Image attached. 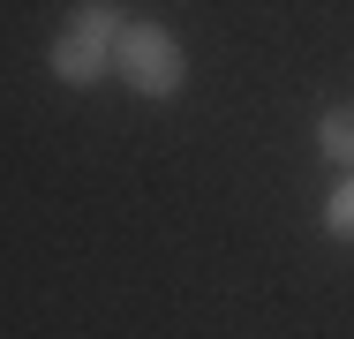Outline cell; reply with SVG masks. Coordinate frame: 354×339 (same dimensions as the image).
Wrapping results in <instances>:
<instances>
[{
    "label": "cell",
    "instance_id": "cell-3",
    "mask_svg": "<svg viewBox=\"0 0 354 339\" xmlns=\"http://www.w3.org/2000/svg\"><path fill=\"white\" fill-rule=\"evenodd\" d=\"M61 30H75V38H98V46H121V30H129V8H121V0H75Z\"/></svg>",
    "mask_w": 354,
    "mask_h": 339
},
{
    "label": "cell",
    "instance_id": "cell-5",
    "mask_svg": "<svg viewBox=\"0 0 354 339\" xmlns=\"http://www.w3.org/2000/svg\"><path fill=\"white\" fill-rule=\"evenodd\" d=\"M324 234L354 241V166H347V181H332V196H324Z\"/></svg>",
    "mask_w": 354,
    "mask_h": 339
},
{
    "label": "cell",
    "instance_id": "cell-4",
    "mask_svg": "<svg viewBox=\"0 0 354 339\" xmlns=\"http://www.w3.org/2000/svg\"><path fill=\"white\" fill-rule=\"evenodd\" d=\"M317 151H324L339 174L354 166V106H324V113H317Z\"/></svg>",
    "mask_w": 354,
    "mask_h": 339
},
{
    "label": "cell",
    "instance_id": "cell-1",
    "mask_svg": "<svg viewBox=\"0 0 354 339\" xmlns=\"http://www.w3.org/2000/svg\"><path fill=\"white\" fill-rule=\"evenodd\" d=\"M113 83H129L136 98H174L189 83V53L166 23H129L113 46Z\"/></svg>",
    "mask_w": 354,
    "mask_h": 339
},
{
    "label": "cell",
    "instance_id": "cell-2",
    "mask_svg": "<svg viewBox=\"0 0 354 339\" xmlns=\"http://www.w3.org/2000/svg\"><path fill=\"white\" fill-rule=\"evenodd\" d=\"M46 61H53V83H68V91H98V83L113 75V46H98V38H75V30H61Z\"/></svg>",
    "mask_w": 354,
    "mask_h": 339
}]
</instances>
